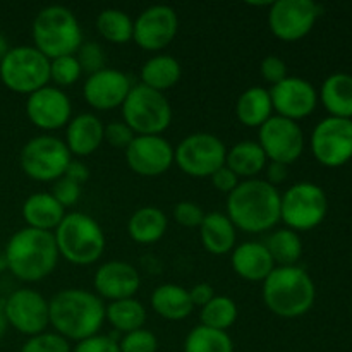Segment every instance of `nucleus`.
Here are the masks:
<instances>
[{
    "instance_id": "obj_1",
    "label": "nucleus",
    "mask_w": 352,
    "mask_h": 352,
    "mask_svg": "<svg viewBox=\"0 0 352 352\" xmlns=\"http://www.w3.org/2000/svg\"><path fill=\"white\" fill-rule=\"evenodd\" d=\"M50 325L65 340H81L98 336L105 322V302L85 289H64L48 301Z\"/></svg>"
},
{
    "instance_id": "obj_2",
    "label": "nucleus",
    "mask_w": 352,
    "mask_h": 352,
    "mask_svg": "<svg viewBox=\"0 0 352 352\" xmlns=\"http://www.w3.org/2000/svg\"><path fill=\"white\" fill-rule=\"evenodd\" d=\"M226 215L236 229L267 232L280 222V192L265 179H246L227 196Z\"/></svg>"
},
{
    "instance_id": "obj_3",
    "label": "nucleus",
    "mask_w": 352,
    "mask_h": 352,
    "mask_svg": "<svg viewBox=\"0 0 352 352\" xmlns=\"http://www.w3.org/2000/svg\"><path fill=\"white\" fill-rule=\"evenodd\" d=\"M7 268L23 282H40L55 270L58 263V250L54 232L24 229L17 230L7 243Z\"/></svg>"
},
{
    "instance_id": "obj_4",
    "label": "nucleus",
    "mask_w": 352,
    "mask_h": 352,
    "mask_svg": "<svg viewBox=\"0 0 352 352\" xmlns=\"http://www.w3.org/2000/svg\"><path fill=\"white\" fill-rule=\"evenodd\" d=\"M316 289L305 268L275 267L263 280V302L280 318H299L315 305Z\"/></svg>"
},
{
    "instance_id": "obj_5",
    "label": "nucleus",
    "mask_w": 352,
    "mask_h": 352,
    "mask_svg": "<svg viewBox=\"0 0 352 352\" xmlns=\"http://www.w3.org/2000/svg\"><path fill=\"white\" fill-rule=\"evenodd\" d=\"M33 47L48 60L76 55L82 45V30L78 17L64 6H48L36 14L31 28Z\"/></svg>"
},
{
    "instance_id": "obj_6",
    "label": "nucleus",
    "mask_w": 352,
    "mask_h": 352,
    "mask_svg": "<svg viewBox=\"0 0 352 352\" xmlns=\"http://www.w3.org/2000/svg\"><path fill=\"white\" fill-rule=\"evenodd\" d=\"M58 254L71 265L88 267L98 261L105 251V234L93 217L81 212L65 213L54 230Z\"/></svg>"
},
{
    "instance_id": "obj_7",
    "label": "nucleus",
    "mask_w": 352,
    "mask_h": 352,
    "mask_svg": "<svg viewBox=\"0 0 352 352\" xmlns=\"http://www.w3.org/2000/svg\"><path fill=\"white\" fill-rule=\"evenodd\" d=\"M120 109L136 136H162L172 122V107L164 93L144 85H134Z\"/></svg>"
},
{
    "instance_id": "obj_8",
    "label": "nucleus",
    "mask_w": 352,
    "mask_h": 352,
    "mask_svg": "<svg viewBox=\"0 0 352 352\" xmlns=\"http://www.w3.org/2000/svg\"><path fill=\"white\" fill-rule=\"evenodd\" d=\"M0 81L10 91L31 95L50 85V60L34 47H14L0 60Z\"/></svg>"
},
{
    "instance_id": "obj_9",
    "label": "nucleus",
    "mask_w": 352,
    "mask_h": 352,
    "mask_svg": "<svg viewBox=\"0 0 352 352\" xmlns=\"http://www.w3.org/2000/svg\"><path fill=\"white\" fill-rule=\"evenodd\" d=\"M72 155L65 143L50 134H41L28 141L21 150L19 164L33 181L52 182L64 177Z\"/></svg>"
},
{
    "instance_id": "obj_10",
    "label": "nucleus",
    "mask_w": 352,
    "mask_h": 352,
    "mask_svg": "<svg viewBox=\"0 0 352 352\" xmlns=\"http://www.w3.org/2000/svg\"><path fill=\"white\" fill-rule=\"evenodd\" d=\"M327 212L329 199L325 191L313 182H298L280 195V220L294 232L318 227Z\"/></svg>"
},
{
    "instance_id": "obj_11",
    "label": "nucleus",
    "mask_w": 352,
    "mask_h": 352,
    "mask_svg": "<svg viewBox=\"0 0 352 352\" xmlns=\"http://www.w3.org/2000/svg\"><path fill=\"white\" fill-rule=\"evenodd\" d=\"M226 157L223 141L210 133L189 134L174 150V162L191 177H210L226 165Z\"/></svg>"
},
{
    "instance_id": "obj_12",
    "label": "nucleus",
    "mask_w": 352,
    "mask_h": 352,
    "mask_svg": "<svg viewBox=\"0 0 352 352\" xmlns=\"http://www.w3.org/2000/svg\"><path fill=\"white\" fill-rule=\"evenodd\" d=\"M258 144L267 155L268 162L291 165L305 150V134L294 120L280 116H272L258 129Z\"/></svg>"
},
{
    "instance_id": "obj_13",
    "label": "nucleus",
    "mask_w": 352,
    "mask_h": 352,
    "mask_svg": "<svg viewBox=\"0 0 352 352\" xmlns=\"http://www.w3.org/2000/svg\"><path fill=\"white\" fill-rule=\"evenodd\" d=\"M322 7L313 0H277L268 10V28L282 41H298L315 26Z\"/></svg>"
},
{
    "instance_id": "obj_14",
    "label": "nucleus",
    "mask_w": 352,
    "mask_h": 352,
    "mask_svg": "<svg viewBox=\"0 0 352 352\" xmlns=\"http://www.w3.org/2000/svg\"><path fill=\"white\" fill-rule=\"evenodd\" d=\"M311 151L325 167H340L352 158V120L327 117L311 134Z\"/></svg>"
},
{
    "instance_id": "obj_15",
    "label": "nucleus",
    "mask_w": 352,
    "mask_h": 352,
    "mask_svg": "<svg viewBox=\"0 0 352 352\" xmlns=\"http://www.w3.org/2000/svg\"><path fill=\"white\" fill-rule=\"evenodd\" d=\"M7 323L28 337L40 336L50 325L48 301L33 289H19L3 301Z\"/></svg>"
},
{
    "instance_id": "obj_16",
    "label": "nucleus",
    "mask_w": 352,
    "mask_h": 352,
    "mask_svg": "<svg viewBox=\"0 0 352 352\" xmlns=\"http://www.w3.org/2000/svg\"><path fill=\"white\" fill-rule=\"evenodd\" d=\"M179 31V17L168 6H151L134 21L133 40L146 52H160L174 41Z\"/></svg>"
},
{
    "instance_id": "obj_17",
    "label": "nucleus",
    "mask_w": 352,
    "mask_h": 352,
    "mask_svg": "<svg viewBox=\"0 0 352 352\" xmlns=\"http://www.w3.org/2000/svg\"><path fill=\"white\" fill-rule=\"evenodd\" d=\"M268 91L275 116L285 117L294 122L311 116L318 103V93L311 82L296 76H287Z\"/></svg>"
},
{
    "instance_id": "obj_18",
    "label": "nucleus",
    "mask_w": 352,
    "mask_h": 352,
    "mask_svg": "<svg viewBox=\"0 0 352 352\" xmlns=\"http://www.w3.org/2000/svg\"><path fill=\"white\" fill-rule=\"evenodd\" d=\"M124 151L131 170L143 177H157L174 165V148L162 136H134Z\"/></svg>"
},
{
    "instance_id": "obj_19",
    "label": "nucleus",
    "mask_w": 352,
    "mask_h": 352,
    "mask_svg": "<svg viewBox=\"0 0 352 352\" xmlns=\"http://www.w3.org/2000/svg\"><path fill=\"white\" fill-rule=\"evenodd\" d=\"M72 105L69 96L57 86H45L28 95L26 116L33 126L43 131H57L69 124Z\"/></svg>"
},
{
    "instance_id": "obj_20",
    "label": "nucleus",
    "mask_w": 352,
    "mask_h": 352,
    "mask_svg": "<svg viewBox=\"0 0 352 352\" xmlns=\"http://www.w3.org/2000/svg\"><path fill=\"white\" fill-rule=\"evenodd\" d=\"M131 88H133V82L129 76L117 69L105 67L88 76L82 86V95L91 109L113 110L122 107Z\"/></svg>"
},
{
    "instance_id": "obj_21",
    "label": "nucleus",
    "mask_w": 352,
    "mask_h": 352,
    "mask_svg": "<svg viewBox=\"0 0 352 352\" xmlns=\"http://www.w3.org/2000/svg\"><path fill=\"white\" fill-rule=\"evenodd\" d=\"M93 285L98 292V298L109 299L112 302L134 298V294L140 291L141 278L131 263L112 260L100 265L93 278Z\"/></svg>"
},
{
    "instance_id": "obj_22",
    "label": "nucleus",
    "mask_w": 352,
    "mask_h": 352,
    "mask_svg": "<svg viewBox=\"0 0 352 352\" xmlns=\"http://www.w3.org/2000/svg\"><path fill=\"white\" fill-rule=\"evenodd\" d=\"M105 124L93 113H79L69 120L65 129V146L74 157H89L103 143Z\"/></svg>"
},
{
    "instance_id": "obj_23",
    "label": "nucleus",
    "mask_w": 352,
    "mask_h": 352,
    "mask_svg": "<svg viewBox=\"0 0 352 352\" xmlns=\"http://www.w3.org/2000/svg\"><path fill=\"white\" fill-rule=\"evenodd\" d=\"M234 272L248 282H263L275 268L265 243L248 241L232 250L230 256Z\"/></svg>"
},
{
    "instance_id": "obj_24",
    "label": "nucleus",
    "mask_w": 352,
    "mask_h": 352,
    "mask_svg": "<svg viewBox=\"0 0 352 352\" xmlns=\"http://www.w3.org/2000/svg\"><path fill=\"white\" fill-rule=\"evenodd\" d=\"M198 229L203 248L215 256L229 254L236 248V226L226 213H205V219Z\"/></svg>"
},
{
    "instance_id": "obj_25",
    "label": "nucleus",
    "mask_w": 352,
    "mask_h": 352,
    "mask_svg": "<svg viewBox=\"0 0 352 352\" xmlns=\"http://www.w3.org/2000/svg\"><path fill=\"white\" fill-rule=\"evenodd\" d=\"M65 217V208L58 205L50 192L31 195L23 205V219L26 227L54 232Z\"/></svg>"
},
{
    "instance_id": "obj_26",
    "label": "nucleus",
    "mask_w": 352,
    "mask_h": 352,
    "mask_svg": "<svg viewBox=\"0 0 352 352\" xmlns=\"http://www.w3.org/2000/svg\"><path fill=\"white\" fill-rule=\"evenodd\" d=\"M151 308L162 318L168 322H181L192 313L189 291L177 284L158 285L151 294Z\"/></svg>"
},
{
    "instance_id": "obj_27",
    "label": "nucleus",
    "mask_w": 352,
    "mask_h": 352,
    "mask_svg": "<svg viewBox=\"0 0 352 352\" xmlns=\"http://www.w3.org/2000/svg\"><path fill=\"white\" fill-rule=\"evenodd\" d=\"M236 116L239 122L246 127L260 129L272 116H274V107H272L270 91L261 86H253L243 91L236 103Z\"/></svg>"
},
{
    "instance_id": "obj_28",
    "label": "nucleus",
    "mask_w": 352,
    "mask_h": 352,
    "mask_svg": "<svg viewBox=\"0 0 352 352\" xmlns=\"http://www.w3.org/2000/svg\"><path fill=\"white\" fill-rule=\"evenodd\" d=\"M168 220L157 206H141L127 222V234L138 244L158 243L165 236Z\"/></svg>"
},
{
    "instance_id": "obj_29",
    "label": "nucleus",
    "mask_w": 352,
    "mask_h": 352,
    "mask_svg": "<svg viewBox=\"0 0 352 352\" xmlns=\"http://www.w3.org/2000/svg\"><path fill=\"white\" fill-rule=\"evenodd\" d=\"M320 100L329 110L330 117L351 119L352 117V76L337 72L323 81Z\"/></svg>"
},
{
    "instance_id": "obj_30",
    "label": "nucleus",
    "mask_w": 352,
    "mask_h": 352,
    "mask_svg": "<svg viewBox=\"0 0 352 352\" xmlns=\"http://www.w3.org/2000/svg\"><path fill=\"white\" fill-rule=\"evenodd\" d=\"M268 160L258 141H241L227 150L226 167H229L237 177L254 179L265 170Z\"/></svg>"
},
{
    "instance_id": "obj_31",
    "label": "nucleus",
    "mask_w": 352,
    "mask_h": 352,
    "mask_svg": "<svg viewBox=\"0 0 352 352\" xmlns=\"http://www.w3.org/2000/svg\"><path fill=\"white\" fill-rule=\"evenodd\" d=\"M181 76V64L172 55H155L141 67V85L164 93L165 89L174 88Z\"/></svg>"
},
{
    "instance_id": "obj_32",
    "label": "nucleus",
    "mask_w": 352,
    "mask_h": 352,
    "mask_svg": "<svg viewBox=\"0 0 352 352\" xmlns=\"http://www.w3.org/2000/svg\"><path fill=\"white\" fill-rule=\"evenodd\" d=\"M105 320L119 333H131L134 330L143 329L146 322V309L138 299H120L112 301L105 306Z\"/></svg>"
},
{
    "instance_id": "obj_33",
    "label": "nucleus",
    "mask_w": 352,
    "mask_h": 352,
    "mask_svg": "<svg viewBox=\"0 0 352 352\" xmlns=\"http://www.w3.org/2000/svg\"><path fill=\"white\" fill-rule=\"evenodd\" d=\"M265 246H267L274 263L278 267H294L302 254L301 237L287 227L272 232Z\"/></svg>"
},
{
    "instance_id": "obj_34",
    "label": "nucleus",
    "mask_w": 352,
    "mask_h": 352,
    "mask_svg": "<svg viewBox=\"0 0 352 352\" xmlns=\"http://www.w3.org/2000/svg\"><path fill=\"white\" fill-rule=\"evenodd\" d=\"M96 30L110 43L124 45L133 40L134 21L124 10L105 9L96 17Z\"/></svg>"
},
{
    "instance_id": "obj_35",
    "label": "nucleus",
    "mask_w": 352,
    "mask_h": 352,
    "mask_svg": "<svg viewBox=\"0 0 352 352\" xmlns=\"http://www.w3.org/2000/svg\"><path fill=\"white\" fill-rule=\"evenodd\" d=\"M184 352H234V344L227 332L198 325L186 337Z\"/></svg>"
},
{
    "instance_id": "obj_36",
    "label": "nucleus",
    "mask_w": 352,
    "mask_h": 352,
    "mask_svg": "<svg viewBox=\"0 0 352 352\" xmlns=\"http://www.w3.org/2000/svg\"><path fill=\"white\" fill-rule=\"evenodd\" d=\"M237 315H239V311H237L234 299L227 298V296H215L199 311V322H201L199 325L227 332L236 323Z\"/></svg>"
},
{
    "instance_id": "obj_37",
    "label": "nucleus",
    "mask_w": 352,
    "mask_h": 352,
    "mask_svg": "<svg viewBox=\"0 0 352 352\" xmlns=\"http://www.w3.org/2000/svg\"><path fill=\"white\" fill-rule=\"evenodd\" d=\"M82 71L79 65L76 55H65V57H58L50 60V81L54 82L57 88H67L78 82L81 78Z\"/></svg>"
},
{
    "instance_id": "obj_38",
    "label": "nucleus",
    "mask_w": 352,
    "mask_h": 352,
    "mask_svg": "<svg viewBox=\"0 0 352 352\" xmlns=\"http://www.w3.org/2000/svg\"><path fill=\"white\" fill-rule=\"evenodd\" d=\"M76 58L81 65V71L88 72V76L107 67L105 52H103L102 45L96 43V41H82L79 50L76 52Z\"/></svg>"
},
{
    "instance_id": "obj_39",
    "label": "nucleus",
    "mask_w": 352,
    "mask_h": 352,
    "mask_svg": "<svg viewBox=\"0 0 352 352\" xmlns=\"http://www.w3.org/2000/svg\"><path fill=\"white\" fill-rule=\"evenodd\" d=\"M19 352H72L71 346L58 333L43 332L40 336L30 337Z\"/></svg>"
},
{
    "instance_id": "obj_40",
    "label": "nucleus",
    "mask_w": 352,
    "mask_h": 352,
    "mask_svg": "<svg viewBox=\"0 0 352 352\" xmlns=\"http://www.w3.org/2000/svg\"><path fill=\"white\" fill-rule=\"evenodd\" d=\"M120 352H157L158 340L153 332L150 330H134L126 333L119 342Z\"/></svg>"
},
{
    "instance_id": "obj_41",
    "label": "nucleus",
    "mask_w": 352,
    "mask_h": 352,
    "mask_svg": "<svg viewBox=\"0 0 352 352\" xmlns=\"http://www.w3.org/2000/svg\"><path fill=\"white\" fill-rule=\"evenodd\" d=\"M174 219L179 226L188 227V229H195V227L201 226L203 219H205V212H203V208L198 203L181 201L175 205Z\"/></svg>"
},
{
    "instance_id": "obj_42",
    "label": "nucleus",
    "mask_w": 352,
    "mask_h": 352,
    "mask_svg": "<svg viewBox=\"0 0 352 352\" xmlns=\"http://www.w3.org/2000/svg\"><path fill=\"white\" fill-rule=\"evenodd\" d=\"M50 195L57 199L62 208H69V206H74L81 198V186L69 181L67 177H60L54 182Z\"/></svg>"
},
{
    "instance_id": "obj_43",
    "label": "nucleus",
    "mask_w": 352,
    "mask_h": 352,
    "mask_svg": "<svg viewBox=\"0 0 352 352\" xmlns=\"http://www.w3.org/2000/svg\"><path fill=\"white\" fill-rule=\"evenodd\" d=\"M134 136L136 134L133 133V129L124 120H112V122H109L105 126L103 141L112 144L113 148H122V150H126L131 144V141L134 140Z\"/></svg>"
},
{
    "instance_id": "obj_44",
    "label": "nucleus",
    "mask_w": 352,
    "mask_h": 352,
    "mask_svg": "<svg viewBox=\"0 0 352 352\" xmlns=\"http://www.w3.org/2000/svg\"><path fill=\"white\" fill-rule=\"evenodd\" d=\"M260 72L267 82L272 86L278 85L287 78V64L277 55H267L260 64Z\"/></svg>"
},
{
    "instance_id": "obj_45",
    "label": "nucleus",
    "mask_w": 352,
    "mask_h": 352,
    "mask_svg": "<svg viewBox=\"0 0 352 352\" xmlns=\"http://www.w3.org/2000/svg\"><path fill=\"white\" fill-rule=\"evenodd\" d=\"M72 352H120L119 342L112 337L93 336L89 339L81 340Z\"/></svg>"
},
{
    "instance_id": "obj_46",
    "label": "nucleus",
    "mask_w": 352,
    "mask_h": 352,
    "mask_svg": "<svg viewBox=\"0 0 352 352\" xmlns=\"http://www.w3.org/2000/svg\"><path fill=\"white\" fill-rule=\"evenodd\" d=\"M210 181H212V186L217 191L227 192V195H230L239 186V177L229 167H226V165L220 167L215 174L210 175Z\"/></svg>"
},
{
    "instance_id": "obj_47",
    "label": "nucleus",
    "mask_w": 352,
    "mask_h": 352,
    "mask_svg": "<svg viewBox=\"0 0 352 352\" xmlns=\"http://www.w3.org/2000/svg\"><path fill=\"white\" fill-rule=\"evenodd\" d=\"M189 298H191V302L195 308L196 306L203 308V306H206L215 298V291H213V287L210 284L201 282V284H196L195 287L189 289Z\"/></svg>"
},
{
    "instance_id": "obj_48",
    "label": "nucleus",
    "mask_w": 352,
    "mask_h": 352,
    "mask_svg": "<svg viewBox=\"0 0 352 352\" xmlns=\"http://www.w3.org/2000/svg\"><path fill=\"white\" fill-rule=\"evenodd\" d=\"M265 174H267V179H265V181L277 188L278 184L285 182V179H287V165L277 164V162H268L267 167H265Z\"/></svg>"
},
{
    "instance_id": "obj_49",
    "label": "nucleus",
    "mask_w": 352,
    "mask_h": 352,
    "mask_svg": "<svg viewBox=\"0 0 352 352\" xmlns=\"http://www.w3.org/2000/svg\"><path fill=\"white\" fill-rule=\"evenodd\" d=\"M64 177H67L69 181L76 182V184H85L89 179V168L86 167V164H82L81 160H71L67 170H65Z\"/></svg>"
},
{
    "instance_id": "obj_50",
    "label": "nucleus",
    "mask_w": 352,
    "mask_h": 352,
    "mask_svg": "<svg viewBox=\"0 0 352 352\" xmlns=\"http://www.w3.org/2000/svg\"><path fill=\"white\" fill-rule=\"evenodd\" d=\"M7 327H9V323H7L6 309H3V301H0V340H2L3 336H6Z\"/></svg>"
},
{
    "instance_id": "obj_51",
    "label": "nucleus",
    "mask_w": 352,
    "mask_h": 352,
    "mask_svg": "<svg viewBox=\"0 0 352 352\" xmlns=\"http://www.w3.org/2000/svg\"><path fill=\"white\" fill-rule=\"evenodd\" d=\"M10 50V47H9V41H7V38L3 36L2 33H0V60H2L3 57H6L7 55V52Z\"/></svg>"
},
{
    "instance_id": "obj_52",
    "label": "nucleus",
    "mask_w": 352,
    "mask_h": 352,
    "mask_svg": "<svg viewBox=\"0 0 352 352\" xmlns=\"http://www.w3.org/2000/svg\"><path fill=\"white\" fill-rule=\"evenodd\" d=\"M6 270H9V268H7V258H6V254L0 253V274Z\"/></svg>"
}]
</instances>
